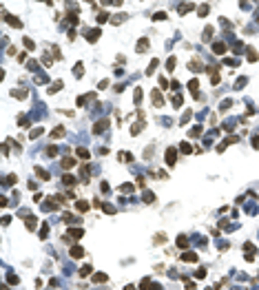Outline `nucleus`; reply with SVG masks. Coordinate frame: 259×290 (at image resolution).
<instances>
[{
	"label": "nucleus",
	"instance_id": "1",
	"mask_svg": "<svg viewBox=\"0 0 259 290\" xmlns=\"http://www.w3.org/2000/svg\"><path fill=\"white\" fill-rule=\"evenodd\" d=\"M175 159H177V151L175 149H168L166 151V164L168 166H175Z\"/></svg>",
	"mask_w": 259,
	"mask_h": 290
},
{
	"label": "nucleus",
	"instance_id": "2",
	"mask_svg": "<svg viewBox=\"0 0 259 290\" xmlns=\"http://www.w3.org/2000/svg\"><path fill=\"white\" fill-rule=\"evenodd\" d=\"M82 235H84L82 228H71V230H69V237H73V239H80Z\"/></svg>",
	"mask_w": 259,
	"mask_h": 290
},
{
	"label": "nucleus",
	"instance_id": "3",
	"mask_svg": "<svg viewBox=\"0 0 259 290\" xmlns=\"http://www.w3.org/2000/svg\"><path fill=\"white\" fill-rule=\"evenodd\" d=\"M84 255V250L80 248V246H73V248H71V257H75V259H80Z\"/></svg>",
	"mask_w": 259,
	"mask_h": 290
},
{
	"label": "nucleus",
	"instance_id": "4",
	"mask_svg": "<svg viewBox=\"0 0 259 290\" xmlns=\"http://www.w3.org/2000/svg\"><path fill=\"white\" fill-rule=\"evenodd\" d=\"M5 20H7V22H11V27H22V25H20V20H18V18L9 16V13H5Z\"/></svg>",
	"mask_w": 259,
	"mask_h": 290
},
{
	"label": "nucleus",
	"instance_id": "5",
	"mask_svg": "<svg viewBox=\"0 0 259 290\" xmlns=\"http://www.w3.org/2000/svg\"><path fill=\"white\" fill-rule=\"evenodd\" d=\"M75 166V159L73 157H64L62 159V168H73Z\"/></svg>",
	"mask_w": 259,
	"mask_h": 290
},
{
	"label": "nucleus",
	"instance_id": "6",
	"mask_svg": "<svg viewBox=\"0 0 259 290\" xmlns=\"http://www.w3.org/2000/svg\"><path fill=\"white\" fill-rule=\"evenodd\" d=\"M78 157H82V159H89V157H91V153H89L86 149H78Z\"/></svg>",
	"mask_w": 259,
	"mask_h": 290
},
{
	"label": "nucleus",
	"instance_id": "7",
	"mask_svg": "<svg viewBox=\"0 0 259 290\" xmlns=\"http://www.w3.org/2000/svg\"><path fill=\"white\" fill-rule=\"evenodd\" d=\"M62 182L67 184V186H73V184H75V177H73V175H64V177H62Z\"/></svg>",
	"mask_w": 259,
	"mask_h": 290
},
{
	"label": "nucleus",
	"instance_id": "8",
	"mask_svg": "<svg viewBox=\"0 0 259 290\" xmlns=\"http://www.w3.org/2000/svg\"><path fill=\"white\" fill-rule=\"evenodd\" d=\"M213 51H215V53H224V51H226V44H224V42H217V44L213 47Z\"/></svg>",
	"mask_w": 259,
	"mask_h": 290
},
{
	"label": "nucleus",
	"instance_id": "9",
	"mask_svg": "<svg viewBox=\"0 0 259 290\" xmlns=\"http://www.w3.org/2000/svg\"><path fill=\"white\" fill-rule=\"evenodd\" d=\"M106 124H109L106 120H100V122L95 124V133H102V129H106Z\"/></svg>",
	"mask_w": 259,
	"mask_h": 290
},
{
	"label": "nucleus",
	"instance_id": "10",
	"mask_svg": "<svg viewBox=\"0 0 259 290\" xmlns=\"http://www.w3.org/2000/svg\"><path fill=\"white\" fill-rule=\"evenodd\" d=\"M184 261H197V255H195V252H184Z\"/></svg>",
	"mask_w": 259,
	"mask_h": 290
},
{
	"label": "nucleus",
	"instance_id": "11",
	"mask_svg": "<svg viewBox=\"0 0 259 290\" xmlns=\"http://www.w3.org/2000/svg\"><path fill=\"white\" fill-rule=\"evenodd\" d=\"M91 273H93V270H91V266H82V268H80V275H82V277H89Z\"/></svg>",
	"mask_w": 259,
	"mask_h": 290
},
{
	"label": "nucleus",
	"instance_id": "12",
	"mask_svg": "<svg viewBox=\"0 0 259 290\" xmlns=\"http://www.w3.org/2000/svg\"><path fill=\"white\" fill-rule=\"evenodd\" d=\"M51 135H53V137H62V135H64V129H62V126H56V131L51 133Z\"/></svg>",
	"mask_w": 259,
	"mask_h": 290
},
{
	"label": "nucleus",
	"instance_id": "13",
	"mask_svg": "<svg viewBox=\"0 0 259 290\" xmlns=\"http://www.w3.org/2000/svg\"><path fill=\"white\" fill-rule=\"evenodd\" d=\"M78 210H80V213L89 210V202H78Z\"/></svg>",
	"mask_w": 259,
	"mask_h": 290
},
{
	"label": "nucleus",
	"instance_id": "14",
	"mask_svg": "<svg viewBox=\"0 0 259 290\" xmlns=\"http://www.w3.org/2000/svg\"><path fill=\"white\" fill-rule=\"evenodd\" d=\"M93 281H95V283H102V281H106V275H95V277H93Z\"/></svg>",
	"mask_w": 259,
	"mask_h": 290
},
{
	"label": "nucleus",
	"instance_id": "15",
	"mask_svg": "<svg viewBox=\"0 0 259 290\" xmlns=\"http://www.w3.org/2000/svg\"><path fill=\"white\" fill-rule=\"evenodd\" d=\"M27 228H29V230L35 228V217H29V219H27Z\"/></svg>",
	"mask_w": 259,
	"mask_h": 290
},
{
	"label": "nucleus",
	"instance_id": "16",
	"mask_svg": "<svg viewBox=\"0 0 259 290\" xmlns=\"http://www.w3.org/2000/svg\"><path fill=\"white\" fill-rule=\"evenodd\" d=\"M177 246H179V248H186V246H188V239H186V237H179V239H177Z\"/></svg>",
	"mask_w": 259,
	"mask_h": 290
},
{
	"label": "nucleus",
	"instance_id": "17",
	"mask_svg": "<svg viewBox=\"0 0 259 290\" xmlns=\"http://www.w3.org/2000/svg\"><path fill=\"white\" fill-rule=\"evenodd\" d=\"M179 149H182V151H184V153H191V144H188V142H182V144H179Z\"/></svg>",
	"mask_w": 259,
	"mask_h": 290
},
{
	"label": "nucleus",
	"instance_id": "18",
	"mask_svg": "<svg viewBox=\"0 0 259 290\" xmlns=\"http://www.w3.org/2000/svg\"><path fill=\"white\" fill-rule=\"evenodd\" d=\"M98 35H100V29H93V31L89 33V40H98Z\"/></svg>",
	"mask_w": 259,
	"mask_h": 290
},
{
	"label": "nucleus",
	"instance_id": "19",
	"mask_svg": "<svg viewBox=\"0 0 259 290\" xmlns=\"http://www.w3.org/2000/svg\"><path fill=\"white\" fill-rule=\"evenodd\" d=\"M171 102H173V106H182V98H179V95H173Z\"/></svg>",
	"mask_w": 259,
	"mask_h": 290
},
{
	"label": "nucleus",
	"instance_id": "20",
	"mask_svg": "<svg viewBox=\"0 0 259 290\" xmlns=\"http://www.w3.org/2000/svg\"><path fill=\"white\" fill-rule=\"evenodd\" d=\"M47 155H49V157H56V155H58V149H56V146H49Z\"/></svg>",
	"mask_w": 259,
	"mask_h": 290
},
{
	"label": "nucleus",
	"instance_id": "21",
	"mask_svg": "<svg viewBox=\"0 0 259 290\" xmlns=\"http://www.w3.org/2000/svg\"><path fill=\"white\" fill-rule=\"evenodd\" d=\"M35 173L40 175L42 179H49V173H47V171H42V168H35Z\"/></svg>",
	"mask_w": 259,
	"mask_h": 290
},
{
	"label": "nucleus",
	"instance_id": "22",
	"mask_svg": "<svg viewBox=\"0 0 259 290\" xmlns=\"http://www.w3.org/2000/svg\"><path fill=\"white\" fill-rule=\"evenodd\" d=\"M146 49H149L146 40H140V44H137V51H146Z\"/></svg>",
	"mask_w": 259,
	"mask_h": 290
},
{
	"label": "nucleus",
	"instance_id": "23",
	"mask_svg": "<svg viewBox=\"0 0 259 290\" xmlns=\"http://www.w3.org/2000/svg\"><path fill=\"white\" fill-rule=\"evenodd\" d=\"M155 66H157V60H153V62H151V66H149V69H146V73H153V71H155Z\"/></svg>",
	"mask_w": 259,
	"mask_h": 290
},
{
	"label": "nucleus",
	"instance_id": "24",
	"mask_svg": "<svg viewBox=\"0 0 259 290\" xmlns=\"http://www.w3.org/2000/svg\"><path fill=\"white\" fill-rule=\"evenodd\" d=\"M188 66H191L193 71H201V64H199V62H191Z\"/></svg>",
	"mask_w": 259,
	"mask_h": 290
},
{
	"label": "nucleus",
	"instance_id": "25",
	"mask_svg": "<svg viewBox=\"0 0 259 290\" xmlns=\"http://www.w3.org/2000/svg\"><path fill=\"white\" fill-rule=\"evenodd\" d=\"M120 191H122V193H133V186H131V184H126V186H122Z\"/></svg>",
	"mask_w": 259,
	"mask_h": 290
},
{
	"label": "nucleus",
	"instance_id": "26",
	"mask_svg": "<svg viewBox=\"0 0 259 290\" xmlns=\"http://www.w3.org/2000/svg\"><path fill=\"white\" fill-rule=\"evenodd\" d=\"M47 232H49V226L44 224V226H42V230H40V237H42V239H44V237H47Z\"/></svg>",
	"mask_w": 259,
	"mask_h": 290
},
{
	"label": "nucleus",
	"instance_id": "27",
	"mask_svg": "<svg viewBox=\"0 0 259 290\" xmlns=\"http://www.w3.org/2000/svg\"><path fill=\"white\" fill-rule=\"evenodd\" d=\"M168 71H173V69H175V58H171V60H168Z\"/></svg>",
	"mask_w": 259,
	"mask_h": 290
},
{
	"label": "nucleus",
	"instance_id": "28",
	"mask_svg": "<svg viewBox=\"0 0 259 290\" xmlns=\"http://www.w3.org/2000/svg\"><path fill=\"white\" fill-rule=\"evenodd\" d=\"M73 71H75V75H82V64H75Z\"/></svg>",
	"mask_w": 259,
	"mask_h": 290
},
{
	"label": "nucleus",
	"instance_id": "29",
	"mask_svg": "<svg viewBox=\"0 0 259 290\" xmlns=\"http://www.w3.org/2000/svg\"><path fill=\"white\" fill-rule=\"evenodd\" d=\"M106 18H109L106 13H100V16H98V22H106Z\"/></svg>",
	"mask_w": 259,
	"mask_h": 290
},
{
	"label": "nucleus",
	"instance_id": "30",
	"mask_svg": "<svg viewBox=\"0 0 259 290\" xmlns=\"http://www.w3.org/2000/svg\"><path fill=\"white\" fill-rule=\"evenodd\" d=\"M188 89H191V91H193V89H197V80H191V82H188Z\"/></svg>",
	"mask_w": 259,
	"mask_h": 290
},
{
	"label": "nucleus",
	"instance_id": "31",
	"mask_svg": "<svg viewBox=\"0 0 259 290\" xmlns=\"http://www.w3.org/2000/svg\"><path fill=\"white\" fill-rule=\"evenodd\" d=\"M195 275H197V277H199V279H201V277H206V270H204V268H199V270H197V273H195Z\"/></svg>",
	"mask_w": 259,
	"mask_h": 290
},
{
	"label": "nucleus",
	"instance_id": "32",
	"mask_svg": "<svg viewBox=\"0 0 259 290\" xmlns=\"http://www.w3.org/2000/svg\"><path fill=\"white\" fill-rule=\"evenodd\" d=\"M208 13V9H206V5H201V9H199V16H206Z\"/></svg>",
	"mask_w": 259,
	"mask_h": 290
},
{
	"label": "nucleus",
	"instance_id": "33",
	"mask_svg": "<svg viewBox=\"0 0 259 290\" xmlns=\"http://www.w3.org/2000/svg\"><path fill=\"white\" fill-rule=\"evenodd\" d=\"M252 144H255V149H259V137H255V140H252Z\"/></svg>",
	"mask_w": 259,
	"mask_h": 290
},
{
	"label": "nucleus",
	"instance_id": "34",
	"mask_svg": "<svg viewBox=\"0 0 259 290\" xmlns=\"http://www.w3.org/2000/svg\"><path fill=\"white\" fill-rule=\"evenodd\" d=\"M126 290H135V288H133V286H126Z\"/></svg>",
	"mask_w": 259,
	"mask_h": 290
}]
</instances>
